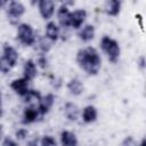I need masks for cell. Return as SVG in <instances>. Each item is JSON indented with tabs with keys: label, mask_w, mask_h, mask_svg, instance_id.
<instances>
[{
	"label": "cell",
	"mask_w": 146,
	"mask_h": 146,
	"mask_svg": "<svg viewBox=\"0 0 146 146\" xmlns=\"http://www.w3.org/2000/svg\"><path fill=\"white\" fill-rule=\"evenodd\" d=\"M75 60L78 65L88 74L97 75L102 67V58L96 48L89 46L78 50Z\"/></svg>",
	"instance_id": "cell-1"
},
{
	"label": "cell",
	"mask_w": 146,
	"mask_h": 146,
	"mask_svg": "<svg viewBox=\"0 0 146 146\" xmlns=\"http://www.w3.org/2000/svg\"><path fill=\"white\" fill-rule=\"evenodd\" d=\"M99 44H100V49L107 56L108 60L113 64L117 63L120 55H121V48H120L119 42L108 35H103Z\"/></svg>",
	"instance_id": "cell-2"
},
{
	"label": "cell",
	"mask_w": 146,
	"mask_h": 146,
	"mask_svg": "<svg viewBox=\"0 0 146 146\" xmlns=\"http://www.w3.org/2000/svg\"><path fill=\"white\" fill-rule=\"evenodd\" d=\"M17 40L25 47H31L34 43H36V35L34 33L33 27L27 23H21L17 26V33H16Z\"/></svg>",
	"instance_id": "cell-3"
},
{
	"label": "cell",
	"mask_w": 146,
	"mask_h": 146,
	"mask_svg": "<svg viewBox=\"0 0 146 146\" xmlns=\"http://www.w3.org/2000/svg\"><path fill=\"white\" fill-rule=\"evenodd\" d=\"M24 13H25V6L21 1L11 0V1H8L7 2L6 14H7V17H8L9 22L11 24H14V25L17 24V26H18L19 25L18 24V21L24 15Z\"/></svg>",
	"instance_id": "cell-4"
},
{
	"label": "cell",
	"mask_w": 146,
	"mask_h": 146,
	"mask_svg": "<svg viewBox=\"0 0 146 146\" xmlns=\"http://www.w3.org/2000/svg\"><path fill=\"white\" fill-rule=\"evenodd\" d=\"M43 115L40 113L39 105H27L23 111V124H31L42 120Z\"/></svg>",
	"instance_id": "cell-5"
},
{
	"label": "cell",
	"mask_w": 146,
	"mask_h": 146,
	"mask_svg": "<svg viewBox=\"0 0 146 146\" xmlns=\"http://www.w3.org/2000/svg\"><path fill=\"white\" fill-rule=\"evenodd\" d=\"M30 82H31V81H29V80L25 79V78H18V79L13 80V81L10 82L9 87H10V89H11L15 94H17V95L21 96V97H24V96H26L27 92L31 90V88H30Z\"/></svg>",
	"instance_id": "cell-6"
},
{
	"label": "cell",
	"mask_w": 146,
	"mask_h": 146,
	"mask_svg": "<svg viewBox=\"0 0 146 146\" xmlns=\"http://www.w3.org/2000/svg\"><path fill=\"white\" fill-rule=\"evenodd\" d=\"M55 8L56 3L52 0H39L38 2L39 14L44 21H49L52 17V15L55 14Z\"/></svg>",
	"instance_id": "cell-7"
},
{
	"label": "cell",
	"mask_w": 146,
	"mask_h": 146,
	"mask_svg": "<svg viewBox=\"0 0 146 146\" xmlns=\"http://www.w3.org/2000/svg\"><path fill=\"white\" fill-rule=\"evenodd\" d=\"M1 59H3L11 68L17 64V60H18V52L17 50L10 46L9 43H3L2 46V56H1Z\"/></svg>",
	"instance_id": "cell-8"
},
{
	"label": "cell",
	"mask_w": 146,
	"mask_h": 146,
	"mask_svg": "<svg viewBox=\"0 0 146 146\" xmlns=\"http://www.w3.org/2000/svg\"><path fill=\"white\" fill-rule=\"evenodd\" d=\"M71 13L68 7L64 3H62L59 6V8L57 9V21L60 27H63L64 30H67L68 27H71Z\"/></svg>",
	"instance_id": "cell-9"
},
{
	"label": "cell",
	"mask_w": 146,
	"mask_h": 146,
	"mask_svg": "<svg viewBox=\"0 0 146 146\" xmlns=\"http://www.w3.org/2000/svg\"><path fill=\"white\" fill-rule=\"evenodd\" d=\"M87 10L86 9H75L71 13V27L74 30H79L83 26L87 19Z\"/></svg>",
	"instance_id": "cell-10"
},
{
	"label": "cell",
	"mask_w": 146,
	"mask_h": 146,
	"mask_svg": "<svg viewBox=\"0 0 146 146\" xmlns=\"http://www.w3.org/2000/svg\"><path fill=\"white\" fill-rule=\"evenodd\" d=\"M44 36H47L51 42H56L60 36V27L54 21H49L44 26Z\"/></svg>",
	"instance_id": "cell-11"
},
{
	"label": "cell",
	"mask_w": 146,
	"mask_h": 146,
	"mask_svg": "<svg viewBox=\"0 0 146 146\" xmlns=\"http://www.w3.org/2000/svg\"><path fill=\"white\" fill-rule=\"evenodd\" d=\"M55 99H56V96L51 92L47 94L46 96H42L40 103H39V110H40V113L44 116L46 114L49 113V111L52 108L54 104H55Z\"/></svg>",
	"instance_id": "cell-12"
},
{
	"label": "cell",
	"mask_w": 146,
	"mask_h": 146,
	"mask_svg": "<svg viewBox=\"0 0 146 146\" xmlns=\"http://www.w3.org/2000/svg\"><path fill=\"white\" fill-rule=\"evenodd\" d=\"M36 63L33 59H27L23 66V78L27 79L29 81H33L38 75V67Z\"/></svg>",
	"instance_id": "cell-13"
},
{
	"label": "cell",
	"mask_w": 146,
	"mask_h": 146,
	"mask_svg": "<svg viewBox=\"0 0 146 146\" xmlns=\"http://www.w3.org/2000/svg\"><path fill=\"white\" fill-rule=\"evenodd\" d=\"M121 7H122V2L120 0H110V1L105 2L104 11L108 16L116 17V16H119V14L121 11Z\"/></svg>",
	"instance_id": "cell-14"
},
{
	"label": "cell",
	"mask_w": 146,
	"mask_h": 146,
	"mask_svg": "<svg viewBox=\"0 0 146 146\" xmlns=\"http://www.w3.org/2000/svg\"><path fill=\"white\" fill-rule=\"evenodd\" d=\"M95 33H96L95 26L92 24H86L78 32V36L83 42H89L95 38Z\"/></svg>",
	"instance_id": "cell-15"
},
{
	"label": "cell",
	"mask_w": 146,
	"mask_h": 146,
	"mask_svg": "<svg viewBox=\"0 0 146 146\" xmlns=\"http://www.w3.org/2000/svg\"><path fill=\"white\" fill-rule=\"evenodd\" d=\"M60 145L62 146H78L79 141L76 135L70 130H63L60 132Z\"/></svg>",
	"instance_id": "cell-16"
},
{
	"label": "cell",
	"mask_w": 146,
	"mask_h": 146,
	"mask_svg": "<svg viewBox=\"0 0 146 146\" xmlns=\"http://www.w3.org/2000/svg\"><path fill=\"white\" fill-rule=\"evenodd\" d=\"M64 114H65L67 120L76 121L79 117V114H80V108L78 107L76 104H74L72 102H67L64 105Z\"/></svg>",
	"instance_id": "cell-17"
},
{
	"label": "cell",
	"mask_w": 146,
	"mask_h": 146,
	"mask_svg": "<svg viewBox=\"0 0 146 146\" xmlns=\"http://www.w3.org/2000/svg\"><path fill=\"white\" fill-rule=\"evenodd\" d=\"M82 120L84 123H92L98 117V111L94 105H87L82 110Z\"/></svg>",
	"instance_id": "cell-18"
},
{
	"label": "cell",
	"mask_w": 146,
	"mask_h": 146,
	"mask_svg": "<svg viewBox=\"0 0 146 146\" xmlns=\"http://www.w3.org/2000/svg\"><path fill=\"white\" fill-rule=\"evenodd\" d=\"M66 88L67 90L73 95V96H80L83 91H84V84L81 80L74 78V79H71L67 84H66Z\"/></svg>",
	"instance_id": "cell-19"
},
{
	"label": "cell",
	"mask_w": 146,
	"mask_h": 146,
	"mask_svg": "<svg viewBox=\"0 0 146 146\" xmlns=\"http://www.w3.org/2000/svg\"><path fill=\"white\" fill-rule=\"evenodd\" d=\"M42 96L40 94L39 90H35V89H31L26 96L23 97V100L25 104L27 105H39L40 100H41Z\"/></svg>",
	"instance_id": "cell-20"
},
{
	"label": "cell",
	"mask_w": 146,
	"mask_h": 146,
	"mask_svg": "<svg viewBox=\"0 0 146 146\" xmlns=\"http://www.w3.org/2000/svg\"><path fill=\"white\" fill-rule=\"evenodd\" d=\"M52 43L54 42H51L47 36H40V38H38V40H36V44H38V48H39V50L41 51V54H47V52H49V50L51 49V47H52Z\"/></svg>",
	"instance_id": "cell-21"
},
{
	"label": "cell",
	"mask_w": 146,
	"mask_h": 146,
	"mask_svg": "<svg viewBox=\"0 0 146 146\" xmlns=\"http://www.w3.org/2000/svg\"><path fill=\"white\" fill-rule=\"evenodd\" d=\"M40 145L41 146H57V143H56V140H55V138L52 136L46 135V136H43L41 138Z\"/></svg>",
	"instance_id": "cell-22"
},
{
	"label": "cell",
	"mask_w": 146,
	"mask_h": 146,
	"mask_svg": "<svg viewBox=\"0 0 146 146\" xmlns=\"http://www.w3.org/2000/svg\"><path fill=\"white\" fill-rule=\"evenodd\" d=\"M122 146H139V141H137L132 136H127L122 143H121Z\"/></svg>",
	"instance_id": "cell-23"
},
{
	"label": "cell",
	"mask_w": 146,
	"mask_h": 146,
	"mask_svg": "<svg viewBox=\"0 0 146 146\" xmlns=\"http://www.w3.org/2000/svg\"><path fill=\"white\" fill-rule=\"evenodd\" d=\"M36 65H38L39 67L43 68V70L48 66V58L46 57L44 54H40V55H39V57L36 58Z\"/></svg>",
	"instance_id": "cell-24"
},
{
	"label": "cell",
	"mask_w": 146,
	"mask_h": 146,
	"mask_svg": "<svg viewBox=\"0 0 146 146\" xmlns=\"http://www.w3.org/2000/svg\"><path fill=\"white\" fill-rule=\"evenodd\" d=\"M27 136H29V131H27L26 129H24V128H21V129H18V130L15 132V137H16V139H18V140H23V139H25Z\"/></svg>",
	"instance_id": "cell-25"
},
{
	"label": "cell",
	"mask_w": 146,
	"mask_h": 146,
	"mask_svg": "<svg viewBox=\"0 0 146 146\" xmlns=\"http://www.w3.org/2000/svg\"><path fill=\"white\" fill-rule=\"evenodd\" d=\"M1 146H18V145H17V143L13 138H10L9 136H7V137H3L2 143H1Z\"/></svg>",
	"instance_id": "cell-26"
},
{
	"label": "cell",
	"mask_w": 146,
	"mask_h": 146,
	"mask_svg": "<svg viewBox=\"0 0 146 146\" xmlns=\"http://www.w3.org/2000/svg\"><path fill=\"white\" fill-rule=\"evenodd\" d=\"M10 70H11V67H10L3 59H0V71H1L3 74H7V73H9Z\"/></svg>",
	"instance_id": "cell-27"
},
{
	"label": "cell",
	"mask_w": 146,
	"mask_h": 146,
	"mask_svg": "<svg viewBox=\"0 0 146 146\" xmlns=\"http://www.w3.org/2000/svg\"><path fill=\"white\" fill-rule=\"evenodd\" d=\"M138 67L140 70H146V57L145 56H139L138 60H137Z\"/></svg>",
	"instance_id": "cell-28"
},
{
	"label": "cell",
	"mask_w": 146,
	"mask_h": 146,
	"mask_svg": "<svg viewBox=\"0 0 146 146\" xmlns=\"http://www.w3.org/2000/svg\"><path fill=\"white\" fill-rule=\"evenodd\" d=\"M26 146H39V145H38V139H32V140L27 141Z\"/></svg>",
	"instance_id": "cell-29"
},
{
	"label": "cell",
	"mask_w": 146,
	"mask_h": 146,
	"mask_svg": "<svg viewBox=\"0 0 146 146\" xmlns=\"http://www.w3.org/2000/svg\"><path fill=\"white\" fill-rule=\"evenodd\" d=\"M136 18L139 21V25H140V27L143 29V19H141V15H139V14H138V15H136Z\"/></svg>",
	"instance_id": "cell-30"
},
{
	"label": "cell",
	"mask_w": 146,
	"mask_h": 146,
	"mask_svg": "<svg viewBox=\"0 0 146 146\" xmlns=\"http://www.w3.org/2000/svg\"><path fill=\"white\" fill-rule=\"evenodd\" d=\"M139 146H146V137H144V138L139 141Z\"/></svg>",
	"instance_id": "cell-31"
}]
</instances>
